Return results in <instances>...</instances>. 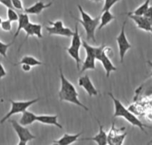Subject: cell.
Instances as JSON below:
<instances>
[{"mask_svg": "<svg viewBox=\"0 0 152 145\" xmlns=\"http://www.w3.org/2000/svg\"><path fill=\"white\" fill-rule=\"evenodd\" d=\"M60 78H61V89L59 90L58 96L61 101H67L69 103L74 104L79 107H82L86 111H89L88 107L86 106L78 99V92L77 91L75 86L64 76L61 67H60Z\"/></svg>", "mask_w": 152, "mask_h": 145, "instance_id": "1", "label": "cell"}, {"mask_svg": "<svg viewBox=\"0 0 152 145\" xmlns=\"http://www.w3.org/2000/svg\"><path fill=\"white\" fill-rule=\"evenodd\" d=\"M108 95L110 96V97L112 99L113 103H114V114L113 117L117 118V117H121L124 118L126 121H128L132 126L134 127H137L139 128L143 133L147 132L145 131V128H150V127H148L147 125L143 124L134 113H132L121 102L120 100H118V98H116L114 97V95L111 92H109Z\"/></svg>", "mask_w": 152, "mask_h": 145, "instance_id": "2", "label": "cell"}, {"mask_svg": "<svg viewBox=\"0 0 152 145\" xmlns=\"http://www.w3.org/2000/svg\"><path fill=\"white\" fill-rule=\"evenodd\" d=\"M77 8L81 14V19H78L75 17H73V18L84 27V28L86 30V39L92 40L94 43H95L96 42L95 31L100 24V16H98L96 18H93L92 16H90L87 12H86L84 11V9L82 8V6L80 4H77Z\"/></svg>", "mask_w": 152, "mask_h": 145, "instance_id": "3", "label": "cell"}, {"mask_svg": "<svg viewBox=\"0 0 152 145\" xmlns=\"http://www.w3.org/2000/svg\"><path fill=\"white\" fill-rule=\"evenodd\" d=\"M39 99L40 98L37 97L36 99H32V100H29V101H12V100H10V102H11V109H10L9 113H7L5 114V116L3 117V119L0 120V123L3 124L4 121L7 120V119H9L11 116H12L14 114L23 113L28 107H30L32 105L38 102Z\"/></svg>", "mask_w": 152, "mask_h": 145, "instance_id": "4", "label": "cell"}, {"mask_svg": "<svg viewBox=\"0 0 152 145\" xmlns=\"http://www.w3.org/2000/svg\"><path fill=\"white\" fill-rule=\"evenodd\" d=\"M10 123L12 124L13 129L15 130V132L19 137L18 145H26L27 143H28L36 138V136L27 128H25V126L20 125L16 120H11Z\"/></svg>", "mask_w": 152, "mask_h": 145, "instance_id": "5", "label": "cell"}, {"mask_svg": "<svg viewBox=\"0 0 152 145\" xmlns=\"http://www.w3.org/2000/svg\"><path fill=\"white\" fill-rule=\"evenodd\" d=\"M126 25V20L124 21L120 33L118 34V35L117 36V43L118 46V50H119V57H120V62L123 63L124 59H125V56L126 54V52L132 49V44L128 42L126 35V31H125V27Z\"/></svg>", "mask_w": 152, "mask_h": 145, "instance_id": "6", "label": "cell"}, {"mask_svg": "<svg viewBox=\"0 0 152 145\" xmlns=\"http://www.w3.org/2000/svg\"><path fill=\"white\" fill-rule=\"evenodd\" d=\"M124 130H126L125 128L119 129L115 127V123H112V127L111 129L110 130L109 134L107 135V139H108V144H123L125 138L127 135L126 132H124Z\"/></svg>", "mask_w": 152, "mask_h": 145, "instance_id": "7", "label": "cell"}, {"mask_svg": "<svg viewBox=\"0 0 152 145\" xmlns=\"http://www.w3.org/2000/svg\"><path fill=\"white\" fill-rule=\"evenodd\" d=\"M23 30L26 33V36H25L22 43L20 44L19 50L20 49V47L22 46V44L28 40V36H34V35H36L38 38H43V35H42V25H40V24H34V23L28 22V25L23 28Z\"/></svg>", "mask_w": 152, "mask_h": 145, "instance_id": "8", "label": "cell"}, {"mask_svg": "<svg viewBox=\"0 0 152 145\" xmlns=\"http://www.w3.org/2000/svg\"><path fill=\"white\" fill-rule=\"evenodd\" d=\"M126 15L134 21L137 28L144 30L146 32H151V24L149 19L146 18L144 15H134V14H126Z\"/></svg>", "mask_w": 152, "mask_h": 145, "instance_id": "9", "label": "cell"}, {"mask_svg": "<svg viewBox=\"0 0 152 145\" xmlns=\"http://www.w3.org/2000/svg\"><path fill=\"white\" fill-rule=\"evenodd\" d=\"M78 85L86 91V93L88 94V96L90 97L98 95V90L96 89V88L93 84L89 75L86 74L84 76H81L78 79Z\"/></svg>", "mask_w": 152, "mask_h": 145, "instance_id": "10", "label": "cell"}, {"mask_svg": "<svg viewBox=\"0 0 152 145\" xmlns=\"http://www.w3.org/2000/svg\"><path fill=\"white\" fill-rule=\"evenodd\" d=\"M98 124H99V133L94 136V137H90V138H82L80 139V141H93L95 142L97 144L99 145H105L108 144V139H107V134L104 131L103 126L102 125V123L100 122V120L98 119H96Z\"/></svg>", "mask_w": 152, "mask_h": 145, "instance_id": "11", "label": "cell"}, {"mask_svg": "<svg viewBox=\"0 0 152 145\" xmlns=\"http://www.w3.org/2000/svg\"><path fill=\"white\" fill-rule=\"evenodd\" d=\"M53 1L54 0H52L50 3H47V4H45V3H44L42 1H38V2L35 3L34 4H32L31 6H29L28 8H24L23 12L25 13H27V14H36V15H38V14H40L43 12V10L50 7L53 4Z\"/></svg>", "mask_w": 152, "mask_h": 145, "instance_id": "12", "label": "cell"}, {"mask_svg": "<svg viewBox=\"0 0 152 145\" xmlns=\"http://www.w3.org/2000/svg\"><path fill=\"white\" fill-rule=\"evenodd\" d=\"M82 45L85 48L86 52L93 55L96 58V60H100V58L102 55V52L104 50V48L106 46L104 43L102 44L101 46H92V45L88 44L86 41H82Z\"/></svg>", "mask_w": 152, "mask_h": 145, "instance_id": "13", "label": "cell"}, {"mask_svg": "<svg viewBox=\"0 0 152 145\" xmlns=\"http://www.w3.org/2000/svg\"><path fill=\"white\" fill-rule=\"evenodd\" d=\"M37 121L44 125H52L61 129L63 128V127L58 122L57 115H37Z\"/></svg>", "mask_w": 152, "mask_h": 145, "instance_id": "14", "label": "cell"}, {"mask_svg": "<svg viewBox=\"0 0 152 145\" xmlns=\"http://www.w3.org/2000/svg\"><path fill=\"white\" fill-rule=\"evenodd\" d=\"M99 61L102 62V66H103V68H104V70H105V72H106V76H107V77H110V74H111L112 72H115V71L118 70L117 67H116V66L113 65V63L111 62L110 58L106 54L105 50H103L102 55V57H101V58H100Z\"/></svg>", "mask_w": 152, "mask_h": 145, "instance_id": "15", "label": "cell"}, {"mask_svg": "<svg viewBox=\"0 0 152 145\" xmlns=\"http://www.w3.org/2000/svg\"><path fill=\"white\" fill-rule=\"evenodd\" d=\"M46 30L48 31L49 35H61L66 37H71L73 35V31L69 27H46Z\"/></svg>", "mask_w": 152, "mask_h": 145, "instance_id": "16", "label": "cell"}, {"mask_svg": "<svg viewBox=\"0 0 152 145\" xmlns=\"http://www.w3.org/2000/svg\"><path fill=\"white\" fill-rule=\"evenodd\" d=\"M82 134H83L82 132H80L78 134H76V135H69V134L66 133L60 139H58L56 141H53V144H57L61 145H69L71 144H74L78 140V137H80V136Z\"/></svg>", "mask_w": 152, "mask_h": 145, "instance_id": "17", "label": "cell"}, {"mask_svg": "<svg viewBox=\"0 0 152 145\" xmlns=\"http://www.w3.org/2000/svg\"><path fill=\"white\" fill-rule=\"evenodd\" d=\"M115 19H116V17L114 14L111 13L110 10L102 12V14L100 16V24L98 26V29L99 30L102 29L104 27H106L109 23H110Z\"/></svg>", "mask_w": 152, "mask_h": 145, "instance_id": "18", "label": "cell"}, {"mask_svg": "<svg viewBox=\"0 0 152 145\" xmlns=\"http://www.w3.org/2000/svg\"><path fill=\"white\" fill-rule=\"evenodd\" d=\"M35 121H37V115L28 110L24 111L22 113V116L20 120V124L22 126H28L33 124Z\"/></svg>", "mask_w": 152, "mask_h": 145, "instance_id": "19", "label": "cell"}, {"mask_svg": "<svg viewBox=\"0 0 152 145\" xmlns=\"http://www.w3.org/2000/svg\"><path fill=\"white\" fill-rule=\"evenodd\" d=\"M95 60H96V58L93 55L86 53V57L85 61L83 62L82 68H81L80 72L83 73L86 70H95V68H96L95 67Z\"/></svg>", "mask_w": 152, "mask_h": 145, "instance_id": "20", "label": "cell"}, {"mask_svg": "<svg viewBox=\"0 0 152 145\" xmlns=\"http://www.w3.org/2000/svg\"><path fill=\"white\" fill-rule=\"evenodd\" d=\"M19 14V19H18V27H17V30L14 34V36H13V40H15V38L19 35L21 29H23L27 25L28 23L29 22V19H28V15L27 13H18Z\"/></svg>", "mask_w": 152, "mask_h": 145, "instance_id": "21", "label": "cell"}, {"mask_svg": "<svg viewBox=\"0 0 152 145\" xmlns=\"http://www.w3.org/2000/svg\"><path fill=\"white\" fill-rule=\"evenodd\" d=\"M150 3H151V0H145V2L141 4L139 7H137L135 10L134 11H131V12H124L122 14H134V15H144L145 12H147L149 6H150Z\"/></svg>", "mask_w": 152, "mask_h": 145, "instance_id": "22", "label": "cell"}, {"mask_svg": "<svg viewBox=\"0 0 152 145\" xmlns=\"http://www.w3.org/2000/svg\"><path fill=\"white\" fill-rule=\"evenodd\" d=\"M69 55L75 60L76 62V65H77V68L79 69L80 68V64L82 62L81 58H80V55H79V49H77V48H74V47H69L66 49Z\"/></svg>", "mask_w": 152, "mask_h": 145, "instance_id": "23", "label": "cell"}, {"mask_svg": "<svg viewBox=\"0 0 152 145\" xmlns=\"http://www.w3.org/2000/svg\"><path fill=\"white\" fill-rule=\"evenodd\" d=\"M21 64H27V65H29L31 66H41L43 65V62L39 61L38 59H37L36 58L32 57V56H25L21 58V60L17 63V64H14V66H17V65H21Z\"/></svg>", "mask_w": 152, "mask_h": 145, "instance_id": "24", "label": "cell"}, {"mask_svg": "<svg viewBox=\"0 0 152 145\" xmlns=\"http://www.w3.org/2000/svg\"><path fill=\"white\" fill-rule=\"evenodd\" d=\"M71 37H72V41H71L70 46L80 50V47L82 46V40H81L80 35H79V33H78V27H77V24L75 26V31H74L73 35H72Z\"/></svg>", "mask_w": 152, "mask_h": 145, "instance_id": "25", "label": "cell"}, {"mask_svg": "<svg viewBox=\"0 0 152 145\" xmlns=\"http://www.w3.org/2000/svg\"><path fill=\"white\" fill-rule=\"evenodd\" d=\"M7 18H8V19L10 21H18L19 14L12 8H8V10H7Z\"/></svg>", "mask_w": 152, "mask_h": 145, "instance_id": "26", "label": "cell"}, {"mask_svg": "<svg viewBox=\"0 0 152 145\" xmlns=\"http://www.w3.org/2000/svg\"><path fill=\"white\" fill-rule=\"evenodd\" d=\"M118 1H120V0H104V4H103L102 12L110 10Z\"/></svg>", "mask_w": 152, "mask_h": 145, "instance_id": "27", "label": "cell"}, {"mask_svg": "<svg viewBox=\"0 0 152 145\" xmlns=\"http://www.w3.org/2000/svg\"><path fill=\"white\" fill-rule=\"evenodd\" d=\"M12 44V42L10 43H4L0 41V55L3 56L4 58H6L7 57V55H6L7 50Z\"/></svg>", "mask_w": 152, "mask_h": 145, "instance_id": "28", "label": "cell"}, {"mask_svg": "<svg viewBox=\"0 0 152 145\" xmlns=\"http://www.w3.org/2000/svg\"><path fill=\"white\" fill-rule=\"evenodd\" d=\"M1 27L3 30L6 31V32H10L12 30V21H10L9 19L6 20H2L1 22Z\"/></svg>", "mask_w": 152, "mask_h": 145, "instance_id": "29", "label": "cell"}, {"mask_svg": "<svg viewBox=\"0 0 152 145\" xmlns=\"http://www.w3.org/2000/svg\"><path fill=\"white\" fill-rule=\"evenodd\" d=\"M12 7L17 9V10H20V11L24 10L21 0H12Z\"/></svg>", "mask_w": 152, "mask_h": 145, "instance_id": "30", "label": "cell"}, {"mask_svg": "<svg viewBox=\"0 0 152 145\" xmlns=\"http://www.w3.org/2000/svg\"><path fill=\"white\" fill-rule=\"evenodd\" d=\"M144 16H145L146 18H148V19H149V20H150V22H151V27H152V5L151 6H149V8H148V10H147V12H145ZM151 34H152V32H151Z\"/></svg>", "mask_w": 152, "mask_h": 145, "instance_id": "31", "label": "cell"}, {"mask_svg": "<svg viewBox=\"0 0 152 145\" xmlns=\"http://www.w3.org/2000/svg\"><path fill=\"white\" fill-rule=\"evenodd\" d=\"M49 24L52 25V27H64L63 26V22L61 20H56V21H49Z\"/></svg>", "mask_w": 152, "mask_h": 145, "instance_id": "32", "label": "cell"}, {"mask_svg": "<svg viewBox=\"0 0 152 145\" xmlns=\"http://www.w3.org/2000/svg\"><path fill=\"white\" fill-rule=\"evenodd\" d=\"M0 3L7 8H13L12 4V0H0Z\"/></svg>", "mask_w": 152, "mask_h": 145, "instance_id": "33", "label": "cell"}, {"mask_svg": "<svg viewBox=\"0 0 152 145\" xmlns=\"http://www.w3.org/2000/svg\"><path fill=\"white\" fill-rule=\"evenodd\" d=\"M5 76H6V71L4 70L3 64L0 62V79L4 78V77H5Z\"/></svg>", "mask_w": 152, "mask_h": 145, "instance_id": "34", "label": "cell"}, {"mask_svg": "<svg viewBox=\"0 0 152 145\" xmlns=\"http://www.w3.org/2000/svg\"><path fill=\"white\" fill-rule=\"evenodd\" d=\"M21 69L24 72H29L31 70V66L27 65V64H21Z\"/></svg>", "mask_w": 152, "mask_h": 145, "instance_id": "35", "label": "cell"}, {"mask_svg": "<svg viewBox=\"0 0 152 145\" xmlns=\"http://www.w3.org/2000/svg\"><path fill=\"white\" fill-rule=\"evenodd\" d=\"M147 64H148L150 66H151L152 67V61H151V60H147Z\"/></svg>", "mask_w": 152, "mask_h": 145, "instance_id": "36", "label": "cell"}, {"mask_svg": "<svg viewBox=\"0 0 152 145\" xmlns=\"http://www.w3.org/2000/svg\"><path fill=\"white\" fill-rule=\"evenodd\" d=\"M92 2H94V3H98V2H100V1H102V0H91Z\"/></svg>", "mask_w": 152, "mask_h": 145, "instance_id": "37", "label": "cell"}, {"mask_svg": "<svg viewBox=\"0 0 152 145\" xmlns=\"http://www.w3.org/2000/svg\"><path fill=\"white\" fill-rule=\"evenodd\" d=\"M150 77H152V72H151V73H150V74L147 76V78H150Z\"/></svg>", "mask_w": 152, "mask_h": 145, "instance_id": "38", "label": "cell"}, {"mask_svg": "<svg viewBox=\"0 0 152 145\" xmlns=\"http://www.w3.org/2000/svg\"><path fill=\"white\" fill-rule=\"evenodd\" d=\"M1 22H2V19L0 18V24H1Z\"/></svg>", "mask_w": 152, "mask_h": 145, "instance_id": "39", "label": "cell"}, {"mask_svg": "<svg viewBox=\"0 0 152 145\" xmlns=\"http://www.w3.org/2000/svg\"><path fill=\"white\" fill-rule=\"evenodd\" d=\"M151 143H152V139L150 141V143H149V144H151Z\"/></svg>", "mask_w": 152, "mask_h": 145, "instance_id": "40", "label": "cell"}]
</instances>
